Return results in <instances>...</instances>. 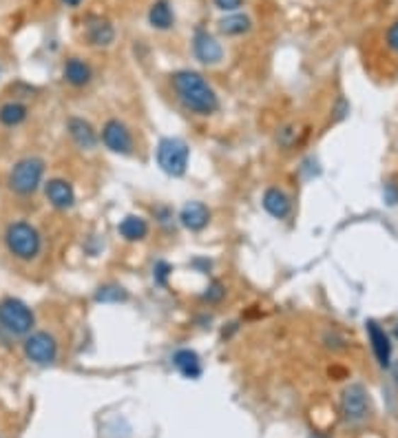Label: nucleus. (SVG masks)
<instances>
[{
  "instance_id": "obj_4",
  "label": "nucleus",
  "mask_w": 398,
  "mask_h": 438,
  "mask_svg": "<svg viewBox=\"0 0 398 438\" xmlns=\"http://www.w3.org/2000/svg\"><path fill=\"white\" fill-rule=\"evenodd\" d=\"M45 162L40 157H25L9 173V189L18 195H31L40 186Z\"/></svg>"
},
{
  "instance_id": "obj_20",
  "label": "nucleus",
  "mask_w": 398,
  "mask_h": 438,
  "mask_svg": "<svg viewBox=\"0 0 398 438\" xmlns=\"http://www.w3.org/2000/svg\"><path fill=\"white\" fill-rule=\"evenodd\" d=\"M93 78V71L91 67H89L84 60L80 58H69L67 64H64V80L69 84H74V86H84L89 84Z\"/></svg>"
},
{
  "instance_id": "obj_1",
  "label": "nucleus",
  "mask_w": 398,
  "mask_h": 438,
  "mask_svg": "<svg viewBox=\"0 0 398 438\" xmlns=\"http://www.w3.org/2000/svg\"><path fill=\"white\" fill-rule=\"evenodd\" d=\"M171 84L177 100L182 102L186 111L204 118L220 111V98H217L215 89L208 84V80L202 73L191 69H179L171 76Z\"/></svg>"
},
{
  "instance_id": "obj_6",
  "label": "nucleus",
  "mask_w": 398,
  "mask_h": 438,
  "mask_svg": "<svg viewBox=\"0 0 398 438\" xmlns=\"http://www.w3.org/2000/svg\"><path fill=\"white\" fill-rule=\"evenodd\" d=\"M341 412L348 423H360L370 414V394L360 383H350L341 394Z\"/></svg>"
},
{
  "instance_id": "obj_21",
  "label": "nucleus",
  "mask_w": 398,
  "mask_h": 438,
  "mask_svg": "<svg viewBox=\"0 0 398 438\" xmlns=\"http://www.w3.org/2000/svg\"><path fill=\"white\" fill-rule=\"evenodd\" d=\"M27 118V106L21 102H7L0 106V122L5 126H18Z\"/></svg>"
},
{
  "instance_id": "obj_5",
  "label": "nucleus",
  "mask_w": 398,
  "mask_h": 438,
  "mask_svg": "<svg viewBox=\"0 0 398 438\" xmlns=\"http://www.w3.org/2000/svg\"><path fill=\"white\" fill-rule=\"evenodd\" d=\"M33 313L29 310L27 303H23L21 299L7 297L0 301V325L13 337H23L29 335L33 327Z\"/></svg>"
},
{
  "instance_id": "obj_27",
  "label": "nucleus",
  "mask_w": 398,
  "mask_h": 438,
  "mask_svg": "<svg viewBox=\"0 0 398 438\" xmlns=\"http://www.w3.org/2000/svg\"><path fill=\"white\" fill-rule=\"evenodd\" d=\"M295 137H297V133H295L292 126H283V129L277 133V142H279L281 146H290Z\"/></svg>"
},
{
  "instance_id": "obj_26",
  "label": "nucleus",
  "mask_w": 398,
  "mask_h": 438,
  "mask_svg": "<svg viewBox=\"0 0 398 438\" xmlns=\"http://www.w3.org/2000/svg\"><path fill=\"white\" fill-rule=\"evenodd\" d=\"M385 43H387V47H390L394 53H398V21H394V23L390 25L387 35H385Z\"/></svg>"
},
{
  "instance_id": "obj_29",
  "label": "nucleus",
  "mask_w": 398,
  "mask_h": 438,
  "mask_svg": "<svg viewBox=\"0 0 398 438\" xmlns=\"http://www.w3.org/2000/svg\"><path fill=\"white\" fill-rule=\"evenodd\" d=\"M392 378H394L396 388H398V361H394V363H392Z\"/></svg>"
},
{
  "instance_id": "obj_19",
  "label": "nucleus",
  "mask_w": 398,
  "mask_h": 438,
  "mask_svg": "<svg viewBox=\"0 0 398 438\" xmlns=\"http://www.w3.org/2000/svg\"><path fill=\"white\" fill-rule=\"evenodd\" d=\"M217 29H220V33L224 35H230V38H234V35H244L252 29V21L250 16L237 11V13H226L220 23H217Z\"/></svg>"
},
{
  "instance_id": "obj_30",
  "label": "nucleus",
  "mask_w": 398,
  "mask_h": 438,
  "mask_svg": "<svg viewBox=\"0 0 398 438\" xmlns=\"http://www.w3.org/2000/svg\"><path fill=\"white\" fill-rule=\"evenodd\" d=\"M62 3L69 5V7H78V5L82 3V0H62Z\"/></svg>"
},
{
  "instance_id": "obj_3",
  "label": "nucleus",
  "mask_w": 398,
  "mask_h": 438,
  "mask_svg": "<svg viewBox=\"0 0 398 438\" xmlns=\"http://www.w3.org/2000/svg\"><path fill=\"white\" fill-rule=\"evenodd\" d=\"M191 146L182 137H164L157 144V164L171 177H182L188 169Z\"/></svg>"
},
{
  "instance_id": "obj_16",
  "label": "nucleus",
  "mask_w": 398,
  "mask_h": 438,
  "mask_svg": "<svg viewBox=\"0 0 398 438\" xmlns=\"http://www.w3.org/2000/svg\"><path fill=\"white\" fill-rule=\"evenodd\" d=\"M118 232L126 242H142L149 235V222L142 215H126L118 224Z\"/></svg>"
},
{
  "instance_id": "obj_10",
  "label": "nucleus",
  "mask_w": 398,
  "mask_h": 438,
  "mask_svg": "<svg viewBox=\"0 0 398 438\" xmlns=\"http://www.w3.org/2000/svg\"><path fill=\"white\" fill-rule=\"evenodd\" d=\"M365 332H368V339L372 343V352L376 356V363L381 365L383 370H390L392 368V341H390V335L376 321L365 323Z\"/></svg>"
},
{
  "instance_id": "obj_2",
  "label": "nucleus",
  "mask_w": 398,
  "mask_h": 438,
  "mask_svg": "<svg viewBox=\"0 0 398 438\" xmlns=\"http://www.w3.org/2000/svg\"><path fill=\"white\" fill-rule=\"evenodd\" d=\"M5 242L13 257L25 259V262L38 257L40 246H42L40 232L27 222H13L5 232Z\"/></svg>"
},
{
  "instance_id": "obj_31",
  "label": "nucleus",
  "mask_w": 398,
  "mask_h": 438,
  "mask_svg": "<svg viewBox=\"0 0 398 438\" xmlns=\"http://www.w3.org/2000/svg\"><path fill=\"white\" fill-rule=\"evenodd\" d=\"M394 335H396V339H398V323H396V330H394Z\"/></svg>"
},
{
  "instance_id": "obj_24",
  "label": "nucleus",
  "mask_w": 398,
  "mask_h": 438,
  "mask_svg": "<svg viewBox=\"0 0 398 438\" xmlns=\"http://www.w3.org/2000/svg\"><path fill=\"white\" fill-rule=\"evenodd\" d=\"M171 272H173V266L169 262H161V259L155 262V266H153V281H155V286H166Z\"/></svg>"
},
{
  "instance_id": "obj_7",
  "label": "nucleus",
  "mask_w": 398,
  "mask_h": 438,
  "mask_svg": "<svg viewBox=\"0 0 398 438\" xmlns=\"http://www.w3.org/2000/svg\"><path fill=\"white\" fill-rule=\"evenodd\" d=\"M193 53H195V58L202 64H206V67H217L224 60V47H222V43L217 40L210 31H206L202 27L195 29Z\"/></svg>"
},
{
  "instance_id": "obj_9",
  "label": "nucleus",
  "mask_w": 398,
  "mask_h": 438,
  "mask_svg": "<svg viewBox=\"0 0 398 438\" xmlns=\"http://www.w3.org/2000/svg\"><path fill=\"white\" fill-rule=\"evenodd\" d=\"M25 354L38 365H49L58 356V343L49 332H33L25 341Z\"/></svg>"
},
{
  "instance_id": "obj_23",
  "label": "nucleus",
  "mask_w": 398,
  "mask_h": 438,
  "mask_svg": "<svg viewBox=\"0 0 398 438\" xmlns=\"http://www.w3.org/2000/svg\"><path fill=\"white\" fill-rule=\"evenodd\" d=\"M224 297H226V286L222 281H210L206 292L202 295V299L208 301V303H220Z\"/></svg>"
},
{
  "instance_id": "obj_11",
  "label": "nucleus",
  "mask_w": 398,
  "mask_h": 438,
  "mask_svg": "<svg viewBox=\"0 0 398 438\" xmlns=\"http://www.w3.org/2000/svg\"><path fill=\"white\" fill-rule=\"evenodd\" d=\"M179 224L191 232L204 230L210 224V210L204 202H186L179 210Z\"/></svg>"
},
{
  "instance_id": "obj_14",
  "label": "nucleus",
  "mask_w": 398,
  "mask_h": 438,
  "mask_svg": "<svg viewBox=\"0 0 398 438\" xmlns=\"http://www.w3.org/2000/svg\"><path fill=\"white\" fill-rule=\"evenodd\" d=\"M86 40L93 47H111L115 40V29L106 18H89L86 23Z\"/></svg>"
},
{
  "instance_id": "obj_12",
  "label": "nucleus",
  "mask_w": 398,
  "mask_h": 438,
  "mask_svg": "<svg viewBox=\"0 0 398 438\" xmlns=\"http://www.w3.org/2000/svg\"><path fill=\"white\" fill-rule=\"evenodd\" d=\"M45 195L49 199V204L53 208H60V210H67L76 204V193H74V186L69 184L67 179H49L47 186H45Z\"/></svg>"
},
{
  "instance_id": "obj_8",
  "label": "nucleus",
  "mask_w": 398,
  "mask_h": 438,
  "mask_svg": "<svg viewBox=\"0 0 398 438\" xmlns=\"http://www.w3.org/2000/svg\"><path fill=\"white\" fill-rule=\"evenodd\" d=\"M102 142L108 151H113L118 155H131L133 153V135L129 131V126L120 120H108L102 126Z\"/></svg>"
},
{
  "instance_id": "obj_28",
  "label": "nucleus",
  "mask_w": 398,
  "mask_h": 438,
  "mask_svg": "<svg viewBox=\"0 0 398 438\" xmlns=\"http://www.w3.org/2000/svg\"><path fill=\"white\" fill-rule=\"evenodd\" d=\"M332 113H334V120H336V122L346 118V116L350 113V104H348V100H346V98H339V100H336V106L332 108Z\"/></svg>"
},
{
  "instance_id": "obj_22",
  "label": "nucleus",
  "mask_w": 398,
  "mask_h": 438,
  "mask_svg": "<svg viewBox=\"0 0 398 438\" xmlns=\"http://www.w3.org/2000/svg\"><path fill=\"white\" fill-rule=\"evenodd\" d=\"M126 299H129V292L118 283L100 286L96 292V301H100V303H124Z\"/></svg>"
},
{
  "instance_id": "obj_13",
  "label": "nucleus",
  "mask_w": 398,
  "mask_h": 438,
  "mask_svg": "<svg viewBox=\"0 0 398 438\" xmlns=\"http://www.w3.org/2000/svg\"><path fill=\"white\" fill-rule=\"evenodd\" d=\"M261 204H263V210L275 217V219H285L288 215L292 213V202L290 197L285 195V191H281L279 186H270L266 189L263 197H261Z\"/></svg>"
},
{
  "instance_id": "obj_18",
  "label": "nucleus",
  "mask_w": 398,
  "mask_h": 438,
  "mask_svg": "<svg viewBox=\"0 0 398 438\" xmlns=\"http://www.w3.org/2000/svg\"><path fill=\"white\" fill-rule=\"evenodd\" d=\"M149 25L157 31H169L175 25V13L169 0H155L149 9Z\"/></svg>"
},
{
  "instance_id": "obj_15",
  "label": "nucleus",
  "mask_w": 398,
  "mask_h": 438,
  "mask_svg": "<svg viewBox=\"0 0 398 438\" xmlns=\"http://www.w3.org/2000/svg\"><path fill=\"white\" fill-rule=\"evenodd\" d=\"M173 365L175 370L182 374L184 378H199L204 374V365H202V359H199V354L191 348H182L177 350L173 354Z\"/></svg>"
},
{
  "instance_id": "obj_17",
  "label": "nucleus",
  "mask_w": 398,
  "mask_h": 438,
  "mask_svg": "<svg viewBox=\"0 0 398 438\" xmlns=\"http://www.w3.org/2000/svg\"><path fill=\"white\" fill-rule=\"evenodd\" d=\"M69 135L80 146V149H86V151L93 149V146L98 144V135L93 131V126L82 118H71L69 120Z\"/></svg>"
},
{
  "instance_id": "obj_25",
  "label": "nucleus",
  "mask_w": 398,
  "mask_h": 438,
  "mask_svg": "<svg viewBox=\"0 0 398 438\" xmlns=\"http://www.w3.org/2000/svg\"><path fill=\"white\" fill-rule=\"evenodd\" d=\"M212 5L224 13H237L244 7V0H212Z\"/></svg>"
}]
</instances>
